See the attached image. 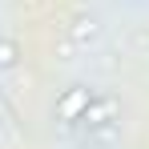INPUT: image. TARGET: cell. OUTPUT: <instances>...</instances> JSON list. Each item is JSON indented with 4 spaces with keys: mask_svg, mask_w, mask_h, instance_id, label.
<instances>
[{
    "mask_svg": "<svg viewBox=\"0 0 149 149\" xmlns=\"http://www.w3.org/2000/svg\"><path fill=\"white\" fill-rule=\"evenodd\" d=\"M12 65H16V45L0 40V69H12Z\"/></svg>",
    "mask_w": 149,
    "mask_h": 149,
    "instance_id": "3957f363",
    "label": "cell"
},
{
    "mask_svg": "<svg viewBox=\"0 0 149 149\" xmlns=\"http://www.w3.org/2000/svg\"><path fill=\"white\" fill-rule=\"evenodd\" d=\"M93 105V89H85V85H73V89H65L61 101H56V121H81L85 117V109Z\"/></svg>",
    "mask_w": 149,
    "mask_h": 149,
    "instance_id": "6da1fadb",
    "label": "cell"
},
{
    "mask_svg": "<svg viewBox=\"0 0 149 149\" xmlns=\"http://www.w3.org/2000/svg\"><path fill=\"white\" fill-rule=\"evenodd\" d=\"M109 113H113V105L93 97V105L85 109V117H81V121H85V125H105V117H109Z\"/></svg>",
    "mask_w": 149,
    "mask_h": 149,
    "instance_id": "7a4b0ae2",
    "label": "cell"
}]
</instances>
